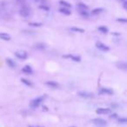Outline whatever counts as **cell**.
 <instances>
[{
  "label": "cell",
  "mask_w": 127,
  "mask_h": 127,
  "mask_svg": "<svg viewBox=\"0 0 127 127\" xmlns=\"http://www.w3.org/2000/svg\"><path fill=\"white\" fill-rule=\"evenodd\" d=\"M33 1H34V2H38L39 0H33Z\"/></svg>",
  "instance_id": "4dcf8cb0"
},
{
  "label": "cell",
  "mask_w": 127,
  "mask_h": 127,
  "mask_svg": "<svg viewBox=\"0 0 127 127\" xmlns=\"http://www.w3.org/2000/svg\"><path fill=\"white\" fill-rule=\"evenodd\" d=\"M17 2L19 3V4H23V3H25L27 1V0H16Z\"/></svg>",
  "instance_id": "83f0119b"
},
{
  "label": "cell",
  "mask_w": 127,
  "mask_h": 127,
  "mask_svg": "<svg viewBox=\"0 0 127 127\" xmlns=\"http://www.w3.org/2000/svg\"><path fill=\"white\" fill-rule=\"evenodd\" d=\"M103 11H104V10H103L102 8H95V9L92 11V14H93V15H99Z\"/></svg>",
  "instance_id": "2e32d148"
},
{
  "label": "cell",
  "mask_w": 127,
  "mask_h": 127,
  "mask_svg": "<svg viewBox=\"0 0 127 127\" xmlns=\"http://www.w3.org/2000/svg\"><path fill=\"white\" fill-rule=\"evenodd\" d=\"M39 8H40L41 10H45V11H49V7H47V6L40 5V6H39Z\"/></svg>",
  "instance_id": "d4e9b609"
},
{
  "label": "cell",
  "mask_w": 127,
  "mask_h": 127,
  "mask_svg": "<svg viewBox=\"0 0 127 127\" xmlns=\"http://www.w3.org/2000/svg\"><path fill=\"white\" fill-rule=\"evenodd\" d=\"M71 31H72V32H81V33L85 32V30H84V29L78 28V27H71Z\"/></svg>",
  "instance_id": "d6986e66"
},
{
  "label": "cell",
  "mask_w": 127,
  "mask_h": 127,
  "mask_svg": "<svg viewBox=\"0 0 127 127\" xmlns=\"http://www.w3.org/2000/svg\"><path fill=\"white\" fill-rule=\"evenodd\" d=\"M99 94H102V95H104V94L111 95V94H113V92H112V90H111V89L102 88V89H100V91H99Z\"/></svg>",
  "instance_id": "ba28073f"
},
{
  "label": "cell",
  "mask_w": 127,
  "mask_h": 127,
  "mask_svg": "<svg viewBox=\"0 0 127 127\" xmlns=\"http://www.w3.org/2000/svg\"><path fill=\"white\" fill-rule=\"evenodd\" d=\"M15 55L19 59H26L27 57H28V54L25 51H23V50H18L15 52Z\"/></svg>",
  "instance_id": "3957f363"
},
{
  "label": "cell",
  "mask_w": 127,
  "mask_h": 127,
  "mask_svg": "<svg viewBox=\"0 0 127 127\" xmlns=\"http://www.w3.org/2000/svg\"><path fill=\"white\" fill-rule=\"evenodd\" d=\"M43 100H44V97H37V98H35V99H33V100L31 101V106H32V108L38 107V106L41 104V103L43 102Z\"/></svg>",
  "instance_id": "6da1fadb"
},
{
  "label": "cell",
  "mask_w": 127,
  "mask_h": 127,
  "mask_svg": "<svg viewBox=\"0 0 127 127\" xmlns=\"http://www.w3.org/2000/svg\"><path fill=\"white\" fill-rule=\"evenodd\" d=\"M64 58H71V59L74 60L76 62H79L81 60V58L79 56H76V55H65V56H64Z\"/></svg>",
  "instance_id": "9c48e42d"
},
{
  "label": "cell",
  "mask_w": 127,
  "mask_h": 127,
  "mask_svg": "<svg viewBox=\"0 0 127 127\" xmlns=\"http://www.w3.org/2000/svg\"><path fill=\"white\" fill-rule=\"evenodd\" d=\"M126 118H119V119H118V122H119V123H126Z\"/></svg>",
  "instance_id": "484cf974"
},
{
  "label": "cell",
  "mask_w": 127,
  "mask_h": 127,
  "mask_svg": "<svg viewBox=\"0 0 127 127\" xmlns=\"http://www.w3.org/2000/svg\"><path fill=\"white\" fill-rule=\"evenodd\" d=\"M93 124L97 127H104L107 125V122L102 118H95L93 120Z\"/></svg>",
  "instance_id": "277c9868"
},
{
  "label": "cell",
  "mask_w": 127,
  "mask_h": 127,
  "mask_svg": "<svg viewBox=\"0 0 127 127\" xmlns=\"http://www.w3.org/2000/svg\"><path fill=\"white\" fill-rule=\"evenodd\" d=\"M33 47H34V49H35V50H39V51H42V50L45 49L46 45L44 44H43V43H37V44H35Z\"/></svg>",
  "instance_id": "8fae6325"
},
{
  "label": "cell",
  "mask_w": 127,
  "mask_h": 127,
  "mask_svg": "<svg viewBox=\"0 0 127 127\" xmlns=\"http://www.w3.org/2000/svg\"><path fill=\"white\" fill-rule=\"evenodd\" d=\"M71 127H76V126H71Z\"/></svg>",
  "instance_id": "1f68e13d"
},
{
  "label": "cell",
  "mask_w": 127,
  "mask_h": 127,
  "mask_svg": "<svg viewBox=\"0 0 127 127\" xmlns=\"http://www.w3.org/2000/svg\"><path fill=\"white\" fill-rule=\"evenodd\" d=\"M22 71H23V72L26 73V74H32V73L33 72V71H32V68L31 67L30 65H25V67H23Z\"/></svg>",
  "instance_id": "30bf717a"
},
{
  "label": "cell",
  "mask_w": 127,
  "mask_h": 127,
  "mask_svg": "<svg viewBox=\"0 0 127 127\" xmlns=\"http://www.w3.org/2000/svg\"><path fill=\"white\" fill-rule=\"evenodd\" d=\"M124 9L125 10H126L127 9V6H126V1H124Z\"/></svg>",
  "instance_id": "f1b7e54d"
},
{
  "label": "cell",
  "mask_w": 127,
  "mask_h": 127,
  "mask_svg": "<svg viewBox=\"0 0 127 127\" xmlns=\"http://www.w3.org/2000/svg\"><path fill=\"white\" fill-rule=\"evenodd\" d=\"M29 25L30 26H33V27H39L42 25L41 23H29Z\"/></svg>",
  "instance_id": "603a6c76"
},
{
  "label": "cell",
  "mask_w": 127,
  "mask_h": 127,
  "mask_svg": "<svg viewBox=\"0 0 127 127\" xmlns=\"http://www.w3.org/2000/svg\"><path fill=\"white\" fill-rule=\"evenodd\" d=\"M21 82H22L23 84H25V85H27V86H31V87L32 86V82L29 81V80H27V79H25V78H22V79H21Z\"/></svg>",
  "instance_id": "ffe728a7"
},
{
  "label": "cell",
  "mask_w": 127,
  "mask_h": 127,
  "mask_svg": "<svg viewBox=\"0 0 127 127\" xmlns=\"http://www.w3.org/2000/svg\"><path fill=\"white\" fill-rule=\"evenodd\" d=\"M19 14L24 18H27V17H29L31 15V10L27 6H23L19 10Z\"/></svg>",
  "instance_id": "7a4b0ae2"
},
{
  "label": "cell",
  "mask_w": 127,
  "mask_h": 127,
  "mask_svg": "<svg viewBox=\"0 0 127 127\" xmlns=\"http://www.w3.org/2000/svg\"><path fill=\"white\" fill-rule=\"evenodd\" d=\"M59 11L61 13H63V14H64V15H66V16H70L71 15V11H70L69 9H67V8H60L59 9Z\"/></svg>",
  "instance_id": "5bb4252c"
},
{
  "label": "cell",
  "mask_w": 127,
  "mask_h": 127,
  "mask_svg": "<svg viewBox=\"0 0 127 127\" xmlns=\"http://www.w3.org/2000/svg\"><path fill=\"white\" fill-rule=\"evenodd\" d=\"M78 96H80L82 97H85V98H90V97H93V94L86 92H78Z\"/></svg>",
  "instance_id": "52a82bcc"
},
{
  "label": "cell",
  "mask_w": 127,
  "mask_h": 127,
  "mask_svg": "<svg viewBox=\"0 0 127 127\" xmlns=\"http://www.w3.org/2000/svg\"><path fill=\"white\" fill-rule=\"evenodd\" d=\"M80 13H81V15H82L83 17H87V16H88V12H87V11H81Z\"/></svg>",
  "instance_id": "4316f807"
},
{
  "label": "cell",
  "mask_w": 127,
  "mask_h": 127,
  "mask_svg": "<svg viewBox=\"0 0 127 127\" xmlns=\"http://www.w3.org/2000/svg\"><path fill=\"white\" fill-rule=\"evenodd\" d=\"M96 47H97L98 50H100V51H108L110 50L109 46L105 45V44H103V43H101V42H97V43H96Z\"/></svg>",
  "instance_id": "5b68a950"
},
{
  "label": "cell",
  "mask_w": 127,
  "mask_h": 127,
  "mask_svg": "<svg viewBox=\"0 0 127 127\" xmlns=\"http://www.w3.org/2000/svg\"><path fill=\"white\" fill-rule=\"evenodd\" d=\"M111 111V109H109V108H98V109H97L96 112L97 114H108Z\"/></svg>",
  "instance_id": "8992f818"
},
{
  "label": "cell",
  "mask_w": 127,
  "mask_h": 127,
  "mask_svg": "<svg viewBox=\"0 0 127 127\" xmlns=\"http://www.w3.org/2000/svg\"><path fill=\"white\" fill-rule=\"evenodd\" d=\"M45 84L47 86L51 87V88H58V87L59 86V85H58L57 82H54V81H47Z\"/></svg>",
  "instance_id": "7c38bea8"
},
{
  "label": "cell",
  "mask_w": 127,
  "mask_h": 127,
  "mask_svg": "<svg viewBox=\"0 0 127 127\" xmlns=\"http://www.w3.org/2000/svg\"><path fill=\"white\" fill-rule=\"evenodd\" d=\"M0 38L3 39V40H5V41L11 40V37H10L9 34L4 33V32H2V33H0Z\"/></svg>",
  "instance_id": "4fadbf2b"
},
{
  "label": "cell",
  "mask_w": 127,
  "mask_h": 127,
  "mask_svg": "<svg viewBox=\"0 0 127 127\" xmlns=\"http://www.w3.org/2000/svg\"><path fill=\"white\" fill-rule=\"evenodd\" d=\"M97 29H98L99 32H102V33H104V34L108 33V32H109V31H108V28L106 26H99Z\"/></svg>",
  "instance_id": "e0dca14e"
},
{
  "label": "cell",
  "mask_w": 127,
  "mask_h": 127,
  "mask_svg": "<svg viewBox=\"0 0 127 127\" xmlns=\"http://www.w3.org/2000/svg\"><path fill=\"white\" fill-rule=\"evenodd\" d=\"M29 127H42V126H38V125H30Z\"/></svg>",
  "instance_id": "f546056e"
},
{
  "label": "cell",
  "mask_w": 127,
  "mask_h": 127,
  "mask_svg": "<svg viewBox=\"0 0 127 127\" xmlns=\"http://www.w3.org/2000/svg\"><path fill=\"white\" fill-rule=\"evenodd\" d=\"M59 4H61V5H63L64 8H67V9H69V8L71 7V4H69V3L65 2V1H64V0H60L59 1Z\"/></svg>",
  "instance_id": "9a60e30c"
},
{
  "label": "cell",
  "mask_w": 127,
  "mask_h": 127,
  "mask_svg": "<svg viewBox=\"0 0 127 127\" xmlns=\"http://www.w3.org/2000/svg\"><path fill=\"white\" fill-rule=\"evenodd\" d=\"M120 64H118V67H119L120 69H123L124 71L126 70V64L125 63H119Z\"/></svg>",
  "instance_id": "44dd1931"
},
{
  "label": "cell",
  "mask_w": 127,
  "mask_h": 127,
  "mask_svg": "<svg viewBox=\"0 0 127 127\" xmlns=\"http://www.w3.org/2000/svg\"><path fill=\"white\" fill-rule=\"evenodd\" d=\"M117 21L121 22V23L125 24V23H126V22H127V20H126V18H118V19H117Z\"/></svg>",
  "instance_id": "cb8c5ba5"
},
{
  "label": "cell",
  "mask_w": 127,
  "mask_h": 127,
  "mask_svg": "<svg viewBox=\"0 0 127 127\" xmlns=\"http://www.w3.org/2000/svg\"><path fill=\"white\" fill-rule=\"evenodd\" d=\"M6 63H7L8 65L11 66V68H14L15 65H16L15 63H14V61H13L12 59H11V58H7V59H6Z\"/></svg>",
  "instance_id": "ac0fdd59"
},
{
  "label": "cell",
  "mask_w": 127,
  "mask_h": 127,
  "mask_svg": "<svg viewBox=\"0 0 127 127\" xmlns=\"http://www.w3.org/2000/svg\"><path fill=\"white\" fill-rule=\"evenodd\" d=\"M77 6H78V8H80V9H83V10L87 9V5H85V4H81V3H79V4H77Z\"/></svg>",
  "instance_id": "7402d4cb"
}]
</instances>
